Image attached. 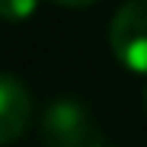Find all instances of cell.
<instances>
[{"label":"cell","instance_id":"obj_3","mask_svg":"<svg viewBox=\"0 0 147 147\" xmlns=\"http://www.w3.org/2000/svg\"><path fill=\"white\" fill-rule=\"evenodd\" d=\"M32 118V96L16 77L0 74V147L22 138Z\"/></svg>","mask_w":147,"mask_h":147},{"label":"cell","instance_id":"obj_1","mask_svg":"<svg viewBox=\"0 0 147 147\" xmlns=\"http://www.w3.org/2000/svg\"><path fill=\"white\" fill-rule=\"evenodd\" d=\"M42 141L45 147H102V134L93 112L64 96L51 102L42 115Z\"/></svg>","mask_w":147,"mask_h":147},{"label":"cell","instance_id":"obj_4","mask_svg":"<svg viewBox=\"0 0 147 147\" xmlns=\"http://www.w3.org/2000/svg\"><path fill=\"white\" fill-rule=\"evenodd\" d=\"M38 10V0H0V19L3 22H26Z\"/></svg>","mask_w":147,"mask_h":147},{"label":"cell","instance_id":"obj_5","mask_svg":"<svg viewBox=\"0 0 147 147\" xmlns=\"http://www.w3.org/2000/svg\"><path fill=\"white\" fill-rule=\"evenodd\" d=\"M51 3H58V7H90L96 0H51Z\"/></svg>","mask_w":147,"mask_h":147},{"label":"cell","instance_id":"obj_2","mask_svg":"<svg viewBox=\"0 0 147 147\" xmlns=\"http://www.w3.org/2000/svg\"><path fill=\"white\" fill-rule=\"evenodd\" d=\"M109 45L121 67L147 74V0H125L109 26Z\"/></svg>","mask_w":147,"mask_h":147}]
</instances>
